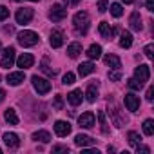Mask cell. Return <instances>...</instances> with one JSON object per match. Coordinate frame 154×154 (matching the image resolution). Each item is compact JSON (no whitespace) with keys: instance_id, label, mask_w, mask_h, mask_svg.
I'll return each instance as SVG.
<instances>
[{"instance_id":"1","label":"cell","mask_w":154,"mask_h":154,"mask_svg":"<svg viewBox=\"0 0 154 154\" xmlns=\"http://www.w3.org/2000/svg\"><path fill=\"white\" fill-rule=\"evenodd\" d=\"M72 24H74V31L76 35H85L87 29H89V15L85 11H80V13H76L74 18H72Z\"/></svg>"},{"instance_id":"2","label":"cell","mask_w":154,"mask_h":154,"mask_svg":"<svg viewBox=\"0 0 154 154\" xmlns=\"http://www.w3.org/2000/svg\"><path fill=\"white\" fill-rule=\"evenodd\" d=\"M18 44L24 45V47L36 45L38 44V35L33 33V31H22V33H18Z\"/></svg>"},{"instance_id":"3","label":"cell","mask_w":154,"mask_h":154,"mask_svg":"<svg viewBox=\"0 0 154 154\" xmlns=\"http://www.w3.org/2000/svg\"><path fill=\"white\" fill-rule=\"evenodd\" d=\"M33 87L36 89L38 94H47L51 91V82H47L45 78H40V76H33Z\"/></svg>"},{"instance_id":"4","label":"cell","mask_w":154,"mask_h":154,"mask_svg":"<svg viewBox=\"0 0 154 154\" xmlns=\"http://www.w3.org/2000/svg\"><path fill=\"white\" fill-rule=\"evenodd\" d=\"M33 15H35V11H33L31 8H20V9L17 11L15 18H17V22H18V24L26 26V24H29V22L33 20Z\"/></svg>"},{"instance_id":"5","label":"cell","mask_w":154,"mask_h":154,"mask_svg":"<svg viewBox=\"0 0 154 154\" xmlns=\"http://www.w3.org/2000/svg\"><path fill=\"white\" fill-rule=\"evenodd\" d=\"M67 17V9H63L60 4H54L53 8H51V13H49V18L53 20V22H62L63 18Z\"/></svg>"},{"instance_id":"6","label":"cell","mask_w":154,"mask_h":154,"mask_svg":"<svg viewBox=\"0 0 154 154\" xmlns=\"http://www.w3.org/2000/svg\"><path fill=\"white\" fill-rule=\"evenodd\" d=\"M13 63H15V47H8V49L4 51L2 60H0V65H2L4 69H9Z\"/></svg>"},{"instance_id":"7","label":"cell","mask_w":154,"mask_h":154,"mask_svg":"<svg viewBox=\"0 0 154 154\" xmlns=\"http://www.w3.org/2000/svg\"><path fill=\"white\" fill-rule=\"evenodd\" d=\"M123 102H125V107H127L131 112L138 111V107H140V98H138L136 94H132V93H127L125 98H123Z\"/></svg>"},{"instance_id":"8","label":"cell","mask_w":154,"mask_h":154,"mask_svg":"<svg viewBox=\"0 0 154 154\" xmlns=\"http://www.w3.org/2000/svg\"><path fill=\"white\" fill-rule=\"evenodd\" d=\"M54 132H56V136H60V138L67 136V134L71 132V123H69V122H63V120H58V122L54 123Z\"/></svg>"},{"instance_id":"9","label":"cell","mask_w":154,"mask_h":154,"mask_svg":"<svg viewBox=\"0 0 154 154\" xmlns=\"http://www.w3.org/2000/svg\"><path fill=\"white\" fill-rule=\"evenodd\" d=\"M134 76H136V80L138 82H147L150 78V71H149V65H138L136 71H134Z\"/></svg>"},{"instance_id":"10","label":"cell","mask_w":154,"mask_h":154,"mask_svg":"<svg viewBox=\"0 0 154 154\" xmlns=\"http://www.w3.org/2000/svg\"><path fill=\"white\" fill-rule=\"evenodd\" d=\"M17 63H18V67H22V69H29V67H33V63H35V58H33V54H29V53H24V54H20V56H18Z\"/></svg>"},{"instance_id":"11","label":"cell","mask_w":154,"mask_h":154,"mask_svg":"<svg viewBox=\"0 0 154 154\" xmlns=\"http://www.w3.org/2000/svg\"><path fill=\"white\" fill-rule=\"evenodd\" d=\"M78 123H80V127H84V129H91L93 125H94V114L93 112H84L80 118H78Z\"/></svg>"},{"instance_id":"12","label":"cell","mask_w":154,"mask_h":154,"mask_svg":"<svg viewBox=\"0 0 154 154\" xmlns=\"http://www.w3.org/2000/svg\"><path fill=\"white\" fill-rule=\"evenodd\" d=\"M24 78H26L24 71H18V72H11V74H8V84H9V85H20V84L24 82Z\"/></svg>"},{"instance_id":"13","label":"cell","mask_w":154,"mask_h":154,"mask_svg":"<svg viewBox=\"0 0 154 154\" xmlns=\"http://www.w3.org/2000/svg\"><path fill=\"white\" fill-rule=\"evenodd\" d=\"M129 24H131V29H132V31H141V29H143L141 17H140V13H138V11H134V13L131 15V20H129Z\"/></svg>"},{"instance_id":"14","label":"cell","mask_w":154,"mask_h":154,"mask_svg":"<svg viewBox=\"0 0 154 154\" xmlns=\"http://www.w3.org/2000/svg\"><path fill=\"white\" fill-rule=\"evenodd\" d=\"M82 96H84V94H82L80 89H74V91H71V93L67 94V100H69L71 105L76 107V105H80V103H82Z\"/></svg>"},{"instance_id":"15","label":"cell","mask_w":154,"mask_h":154,"mask_svg":"<svg viewBox=\"0 0 154 154\" xmlns=\"http://www.w3.org/2000/svg\"><path fill=\"white\" fill-rule=\"evenodd\" d=\"M4 141H6V145H8L9 149H17V147L20 145L18 136H17V134H13V132H6V134H4Z\"/></svg>"},{"instance_id":"16","label":"cell","mask_w":154,"mask_h":154,"mask_svg":"<svg viewBox=\"0 0 154 154\" xmlns=\"http://www.w3.org/2000/svg\"><path fill=\"white\" fill-rule=\"evenodd\" d=\"M49 42H51L53 47H62V45H63V33H62V31H53Z\"/></svg>"},{"instance_id":"17","label":"cell","mask_w":154,"mask_h":154,"mask_svg":"<svg viewBox=\"0 0 154 154\" xmlns=\"http://www.w3.org/2000/svg\"><path fill=\"white\" fill-rule=\"evenodd\" d=\"M74 143L76 145H80V147H87V145H94L96 141L91 138V136H85V134H78L74 138Z\"/></svg>"},{"instance_id":"18","label":"cell","mask_w":154,"mask_h":154,"mask_svg":"<svg viewBox=\"0 0 154 154\" xmlns=\"http://www.w3.org/2000/svg\"><path fill=\"white\" fill-rule=\"evenodd\" d=\"M131 45H132V35H131L129 31H123V33H122V36H120V47L129 49Z\"/></svg>"},{"instance_id":"19","label":"cell","mask_w":154,"mask_h":154,"mask_svg":"<svg viewBox=\"0 0 154 154\" xmlns=\"http://www.w3.org/2000/svg\"><path fill=\"white\" fill-rule=\"evenodd\" d=\"M103 60H105V63H107L109 67H112V69H120V67H122V62H120V58H118L116 54H107Z\"/></svg>"},{"instance_id":"20","label":"cell","mask_w":154,"mask_h":154,"mask_svg":"<svg viewBox=\"0 0 154 154\" xmlns=\"http://www.w3.org/2000/svg\"><path fill=\"white\" fill-rule=\"evenodd\" d=\"M96 98H98V82L96 84H91L89 87H87V102H96Z\"/></svg>"},{"instance_id":"21","label":"cell","mask_w":154,"mask_h":154,"mask_svg":"<svg viewBox=\"0 0 154 154\" xmlns=\"http://www.w3.org/2000/svg\"><path fill=\"white\" fill-rule=\"evenodd\" d=\"M98 31H100V35H102L103 38H111V36L114 35V31L111 29V26H109L107 22H100V27H98Z\"/></svg>"},{"instance_id":"22","label":"cell","mask_w":154,"mask_h":154,"mask_svg":"<svg viewBox=\"0 0 154 154\" xmlns=\"http://www.w3.org/2000/svg\"><path fill=\"white\" fill-rule=\"evenodd\" d=\"M93 71H94V65H93L91 62H84V63L78 65V72H80V76H87V74H91Z\"/></svg>"},{"instance_id":"23","label":"cell","mask_w":154,"mask_h":154,"mask_svg":"<svg viewBox=\"0 0 154 154\" xmlns=\"http://www.w3.org/2000/svg\"><path fill=\"white\" fill-rule=\"evenodd\" d=\"M82 53V44H78V42H74V44H71L69 47H67V54L71 56V58H76Z\"/></svg>"},{"instance_id":"24","label":"cell","mask_w":154,"mask_h":154,"mask_svg":"<svg viewBox=\"0 0 154 154\" xmlns=\"http://www.w3.org/2000/svg\"><path fill=\"white\" fill-rule=\"evenodd\" d=\"M87 56H89L91 60L100 58V56H102V47H100V45H96V44H93V45L87 49Z\"/></svg>"},{"instance_id":"25","label":"cell","mask_w":154,"mask_h":154,"mask_svg":"<svg viewBox=\"0 0 154 154\" xmlns=\"http://www.w3.org/2000/svg\"><path fill=\"white\" fill-rule=\"evenodd\" d=\"M4 118H6V122H9L11 125H18V116H17L15 109H8L6 114H4Z\"/></svg>"},{"instance_id":"26","label":"cell","mask_w":154,"mask_h":154,"mask_svg":"<svg viewBox=\"0 0 154 154\" xmlns=\"http://www.w3.org/2000/svg\"><path fill=\"white\" fill-rule=\"evenodd\" d=\"M33 140H36V141H44V143H47V141L51 140V134H49L47 131H38V132H35V134H33Z\"/></svg>"},{"instance_id":"27","label":"cell","mask_w":154,"mask_h":154,"mask_svg":"<svg viewBox=\"0 0 154 154\" xmlns=\"http://www.w3.org/2000/svg\"><path fill=\"white\" fill-rule=\"evenodd\" d=\"M143 132H145L147 136H152V134H154V122H152V120H145V123H143Z\"/></svg>"},{"instance_id":"28","label":"cell","mask_w":154,"mask_h":154,"mask_svg":"<svg viewBox=\"0 0 154 154\" xmlns=\"http://www.w3.org/2000/svg\"><path fill=\"white\" fill-rule=\"evenodd\" d=\"M127 138H129V143H131L132 147H136V145H140V141H141V138H140V134H138V132H132V131H131V132L127 134Z\"/></svg>"},{"instance_id":"29","label":"cell","mask_w":154,"mask_h":154,"mask_svg":"<svg viewBox=\"0 0 154 154\" xmlns=\"http://www.w3.org/2000/svg\"><path fill=\"white\" fill-rule=\"evenodd\" d=\"M111 15H112V17H116V18H120V17L123 15L122 6H120V4H116V2H114V4H111Z\"/></svg>"},{"instance_id":"30","label":"cell","mask_w":154,"mask_h":154,"mask_svg":"<svg viewBox=\"0 0 154 154\" xmlns=\"http://www.w3.org/2000/svg\"><path fill=\"white\" fill-rule=\"evenodd\" d=\"M127 85H129V89H132V91H140V89L143 87V84H141V82H138L136 78H131V80L127 82Z\"/></svg>"},{"instance_id":"31","label":"cell","mask_w":154,"mask_h":154,"mask_svg":"<svg viewBox=\"0 0 154 154\" xmlns=\"http://www.w3.org/2000/svg\"><path fill=\"white\" fill-rule=\"evenodd\" d=\"M63 84H65V85L74 84V74H72V72H65V74H63Z\"/></svg>"},{"instance_id":"32","label":"cell","mask_w":154,"mask_h":154,"mask_svg":"<svg viewBox=\"0 0 154 154\" xmlns=\"http://www.w3.org/2000/svg\"><path fill=\"white\" fill-rule=\"evenodd\" d=\"M8 17H9V9H8V8H4V6H0V22L6 20Z\"/></svg>"},{"instance_id":"33","label":"cell","mask_w":154,"mask_h":154,"mask_svg":"<svg viewBox=\"0 0 154 154\" xmlns=\"http://www.w3.org/2000/svg\"><path fill=\"white\" fill-rule=\"evenodd\" d=\"M62 107H63V102H62V96L58 94V96H54V109H56V111H60Z\"/></svg>"},{"instance_id":"34","label":"cell","mask_w":154,"mask_h":154,"mask_svg":"<svg viewBox=\"0 0 154 154\" xmlns=\"http://www.w3.org/2000/svg\"><path fill=\"white\" fill-rule=\"evenodd\" d=\"M107 6H109V2H107V0H100V2H98V11H100V13L107 11Z\"/></svg>"},{"instance_id":"35","label":"cell","mask_w":154,"mask_h":154,"mask_svg":"<svg viewBox=\"0 0 154 154\" xmlns=\"http://www.w3.org/2000/svg\"><path fill=\"white\" fill-rule=\"evenodd\" d=\"M109 78H111V80H114V82H118V80L122 78V72H120V71H114V72H109Z\"/></svg>"},{"instance_id":"36","label":"cell","mask_w":154,"mask_h":154,"mask_svg":"<svg viewBox=\"0 0 154 154\" xmlns=\"http://www.w3.org/2000/svg\"><path fill=\"white\" fill-rule=\"evenodd\" d=\"M152 51H154V45L149 44V45L145 47V56H147V58H152Z\"/></svg>"},{"instance_id":"37","label":"cell","mask_w":154,"mask_h":154,"mask_svg":"<svg viewBox=\"0 0 154 154\" xmlns=\"http://www.w3.org/2000/svg\"><path fill=\"white\" fill-rule=\"evenodd\" d=\"M42 71H44V72H47L49 76H54V74H56V72H54L53 69H49V67H47V63H45V62L42 63Z\"/></svg>"},{"instance_id":"38","label":"cell","mask_w":154,"mask_h":154,"mask_svg":"<svg viewBox=\"0 0 154 154\" xmlns=\"http://www.w3.org/2000/svg\"><path fill=\"white\" fill-rule=\"evenodd\" d=\"M53 150H54V152H69V149H67V147H62V145L53 147Z\"/></svg>"},{"instance_id":"39","label":"cell","mask_w":154,"mask_h":154,"mask_svg":"<svg viewBox=\"0 0 154 154\" xmlns=\"http://www.w3.org/2000/svg\"><path fill=\"white\" fill-rule=\"evenodd\" d=\"M136 150H138V152H143V154H149V152H150L149 147H140V145H136Z\"/></svg>"},{"instance_id":"40","label":"cell","mask_w":154,"mask_h":154,"mask_svg":"<svg viewBox=\"0 0 154 154\" xmlns=\"http://www.w3.org/2000/svg\"><path fill=\"white\" fill-rule=\"evenodd\" d=\"M152 94H154V89H152V87H149V89H147V100H149V102H152V98H154Z\"/></svg>"},{"instance_id":"41","label":"cell","mask_w":154,"mask_h":154,"mask_svg":"<svg viewBox=\"0 0 154 154\" xmlns=\"http://www.w3.org/2000/svg\"><path fill=\"white\" fill-rule=\"evenodd\" d=\"M147 9L149 11H154V0H147Z\"/></svg>"},{"instance_id":"42","label":"cell","mask_w":154,"mask_h":154,"mask_svg":"<svg viewBox=\"0 0 154 154\" xmlns=\"http://www.w3.org/2000/svg\"><path fill=\"white\" fill-rule=\"evenodd\" d=\"M63 2H65L67 6H76V4L80 2V0H63Z\"/></svg>"},{"instance_id":"43","label":"cell","mask_w":154,"mask_h":154,"mask_svg":"<svg viewBox=\"0 0 154 154\" xmlns=\"http://www.w3.org/2000/svg\"><path fill=\"white\" fill-rule=\"evenodd\" d=\"M4 96H6V93H4V89H0V103H2V100H4Z\"/></svg>"},{"instance_id":"44","label":"cell","mask_w":154,"mask_h":154,"mask_svg":"<svg viewBox=\"0 0 154 154\" xmlns=\"http://www.w3.org/2000/svg\"><path fill=\"white\" fill-rule=\"evenodd\" d=\"M122 2H125V4H132L134 0H122Z\"/></svg>"},{"instance_id":"45","label":"cell","mask_w":154,"mask_h":154,"mask_svg":"<svg viewBox=\"0 0 154 154\" xmlns=\"http://www.w3.org/2000/svg\"><path fill=\"white\" fill-rule=\"evenodd\" d=\"M31 2H38V0H31Z\"/></svg>"},{"instance_id":"46","label":"cell","mask_w":154,"mask_h":154,"mask_svg":"<svg viewBox=\"0 0 154 154\" xmlns=\"http://www.w3.org/2000/svg\"><path fill=\"white\" fill-rule=\"evenodd\" d=\"M0 150H2V149H0Z\"/></svg>"}]
</instances>
